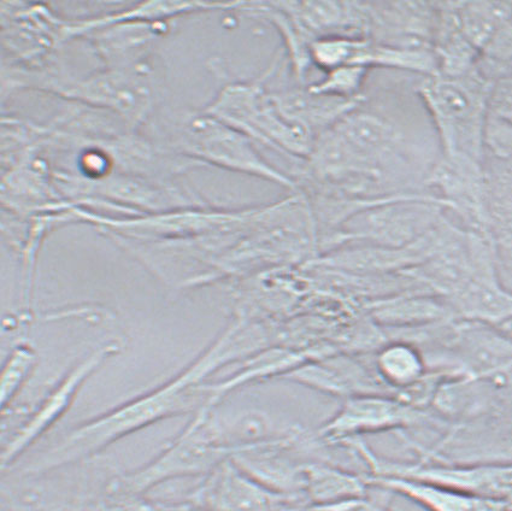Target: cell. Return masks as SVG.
<instances>
[{
  "label": "cell",
  "instance_id": "1",
  "mask_svg": "<svg viewBox=\"0 0 512 511\" xmlns=\"http://www.w3.org/2000/svg\"><path fill=\"white\" fill-rule=\"evenodd\" d=\"M493 80L479 67L463 76H425L416 95L433 123L446 157L485 163Z\"/></svg>",
  "mask_w": 512,
  "mask_h": 511
},
{
  "label": "cell",
  "instance_id": "2",
  "mask_svg": "<svg viewBox=\"0 0 512 511\" xmlns=\"http://www.w3.org/2000/svg\"><path fill=\"white\" fill-rule=\"evenodd\" d=\"M284 61L282 50L260 78L228 82L202 110L297 166L309 157L316 138L281 113L267 86Z\"/></svg>",
  "mask_w": 512,
  "mask_h": 511
},
{
  "label": "cell",
  "instance_id": "3",
  "mask_svg": "<svg viewBox=\"0 0 512 511\" xmlns=\"http://www.w3.org/2000/svg\"><path fill=\"white\" fill-rule=\"evenodd\" d=\"M26 85L88 108L107 110L131 131L143 125L155 104L152 69L147 62L132 67H105L79 78L60 74L55 69L38 68L28 74Z\"/></svg>",
  "mask_w": 512,
  "mask_h": 511
},
{
  "label": "cell",
  "instance_id": "4",
  "mask_svg": "<svg viewBox=\"0 0 512 511\" xmlns=\"http://www.w3.org/2000/svg\"><path fill=\"white\" fill-rule=\"evenodd\" d=\"M175 151L202 167L256 176L297 193L291 175L268 162L250 138L203 110L187 115L182 121Z\"/></svg>",
  "mask_w": 512,
  "mask_h": 511
},
{
  "label": "cell",
  "instance_id": "5",
  "mask_svg": "<svg viewBox=\"0 0 512 511\" xmlns=\"http://www.w3.org/2000/svg\"><path fill=\"white\" fill-rule=\"evenodd\" d=\"M445 210L443 199L431 193L392 196L353 216L325 240V245L358 239L381 248H405L438 227L446 219Z\"/></svg>",
  "mask_w": 512,
  "mask_h": 511
},
{
  "label": "cell",
  "instance_id": "6",
  "mask_svg": "<svg viewBox=\"0 0 512 511\" xmlns=\"http://www.w3.org/2000/svg\"><path fill=\"white\" fill-rule=\"evenodd\" d=\"M373 477L425 481L504 502L512 509V463H459L420 455L416 462H399L376 455L367 444L358 449Z\"/></svg>",
  "mask_w": 512,
  "mask_h": 511
},
{
  "label": "cell",
  "instance_id": "7",
  "mask_svg": "<svg viewBox=\"0 0 512 511\" xmlns=\"http://www.w3.org/2000/svg\"><path fill=\"white\" fill-rule=\"evenodd\" d=\"M447 422L426 409L414 407L388 395L347 398L331 420L320 430V437L331 443L360 438L364 434L403 431L420 426L445 427Z\"/></svg>",
  "mask_w": 512,
  "mask_h": 511
},
{
  "label": "cell",
  "instance_id": "8",
  "mask_svg": "<svg viewBox=\"0 0 512 511\" xmlns=\"http://www.w3.org/2000/svg\"><path fill=\"white\" fill-rule=\"evenodd\" d=\"M194 509L200 511H302L303 499L267 489L232 462H223L205 475L191 493Z\"/></svg>",
  "mask_w": 512,
  "mask_h": 511
},
{
  "label": "cell",
  "instance_id": "9",
  "mask_svg": "<svg viewBox=\"0 0 512 511\" xmlns=\"http://www.w3.org/2000/svg\"><path fill=\"white\" fill-rule=\"evenodd\" d=\"M426 186L438 192L447 210L456 214L463 228L491 238L488 231L485 163L440 154Z\"/></svg>",
  "mask_w": 512,
  "mask_h": 511
},
{
  "label": "cell",
  "instance_id": "10",
  "mask_svg": "<svg viewBox=\"0 0 512 511\" xmlns=\"http://www.w3.org/2000/svg\"><path fill=\"white\" fill-rule=\"evenodd\" d=\"M367 10L368 39L396 48L432 50L437 3L367 2Z\"/></svg>",
  "mask_w": 512,
  "mask_h": 511
},
{
  "label": "cell",
  "instance_id": "11",
  "mask_svg": "<svg viewBox=\"0 0 512 511\" xmlns=\"http://www.w3.org/2000/svg\"><path fill=\"white\" fill-rule=\"evenodd\" d=\"M168 31V22L129 21L96 29L85 38L105 67L122 68L145 62L153 43Z\"/></svg>",
  "mask_w": 512,
  "mask_h": 511
},
{
  "label": "cell",
  "instance_id": "12",
  "mask_svg": "<svg viewBox=\"0 0 512 511\" xmlns=\"http://www.w3.org/2000/svg\"><path fill=\"white\" fill-rule=\"evenodd\" d=\"M272 96L288 120L297 123L315 138L337 126L345 116L367 101L366 96L344 99L319 95L311 92L308 86L298 84L286 90L272 91Z\"/></svg>",
  "mask_w": 512,
  "mask_h": 511
},
{
  "label": "cell",
  "instance_id": "13",
  "mask_svg": "<svg viewBox=\"0 0 512 511\" xmlns=\"http://www.w3.org/2000/svg\"><path fill=\"white\" fill-rule=\"evenodd\" d=\"M367 480L370 487L408 498L426 511H512L508 504L496 499L425 483V481L373 477L369 474H367Z\"/></svg>",
  "mask_w": 512,
  "mask_h": 511
},
{
  "label": "cell",
  "instance_id": "14",
  "mask_svg": "<svg viewBox=\"0 0 512 511\" xmlns=\"http://www.w3.org/2000/svg\"><path fill=\"white\" fill-rule=\"evenodd\" d=\"M244 2H143L119 13L88 17L81 20H64L66 41L85 37L96 29L129 21L169 22L174 17L216 10H239Z\"/></svg>",
  "mask_w": 512,
  "mask_h": 511
},
{
  "label": "cell",
  "instance_id": "15",
  "mask_svg": "<svg viewBox=\"0 0 512 511\" xmlns=\"http://www.w3.org/2000/svg\"><path fill=\"white\" fill-rule=\"evenodd\" d=\"M239 11L255 19L267 21L279 32L284 41L285 57L293 79L298 85H305L308 75L314 68L310 50L315 39L299 25L280 2H244Z\"/></svg>",
  "mask_w": 512,
  "mask_h": 511
},
{
  "label": "cell",
  "instance_id": "16",
  "mask_svg": "<svg viewBox=\"0 0 512 511\" xmlns=\"http://www.w3.org/2000/svg\"><path fill=\"white\" fill-rule=\"evenodd\" d=\"M367 474H357L325 462H305L303 498L309 505H326L367 497Z\"/></svg>",
  "mask_w": 512,
  "mask_h": 511
},
{
  "label": "cell",
  "instance_id": "17",
  "mask_svg": "<svg viewBox=\"0 0 512 511\" xmlns=\"http://www.w3.org/2000/svg\"><path fill=\"white\" fill-rule=\"evenodd\" d=\"M378 379L394 397L406 393L428 377L425 357L413 344L391 343L382 348L375 361Z\"/></svg>",
  "mask_w": 512,
  "mask_h": 511
},
{
  "label": "cell",
  "instance_id": "18",
  "mask_svg": "<svg viewBox=\"0 0 512 511\" xmlns=\"http://www.w3.org/2000/svg\"><path fill=\"white\" fill-rule=\"evenodd\" d=\"M452 314L446 304L428 297L399 299L386 303L379 315L390 326H423L428 323L443 321Z\"/></svg>",
  "mask_w": 512,
  "mask_h": 511
},
{
  "label": "cell",
  "instance_id": "19",
  "mask_svg": "<svg viewBox=\"0 0 512 511\" xmlns=\"http://www.w3.org/2000/svg\"><path fill=\"white\" fill-rule=\"evenodd\" d=\"M370 70L358 66H344L323 73L320 80L306 85L309 90L319 95L344 99L363 97V87L366 84Z\"/></svg>",
  "mask_w": 512,
  "mask_h": 511
},
{
  "label": "cell",
  "instance_id": "20",
  "mask_svg": "<svg viewBox=\"0 0 512 511\" xmlns=\"http://www.w3.org/2000/svg\"><path fill=\"white\" fill-rule=\"evenodd\" d=\"M493 88L490 99V117L512 131V64L490 69Z\"/></svg>",
  "mask_w": 512,
  "mask_h": 511
}]
</instances>
